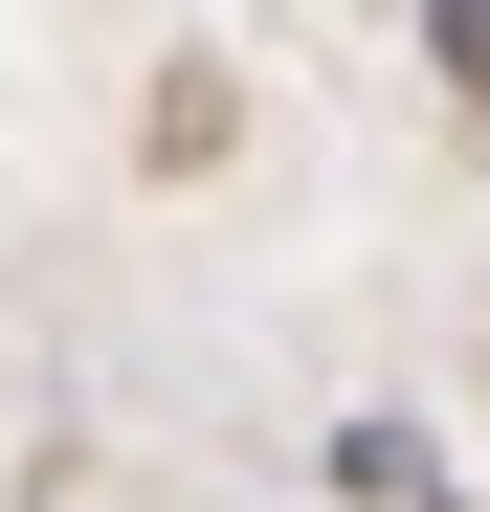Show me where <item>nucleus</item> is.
Instances as JSON below:
<instances>
[{
    "mask_svg": "<svg viewBox=\"0 0 490 512\" xmlns=\"http://www.w3.org/2000/svg\"><path fill=\"white\" fill-rule=\"evenodd\" d=\"M424 490H446L424 423H335V512H424Z\"/></svg>",
    "mask_w": 490,
    "mask_h": 512,
    "instance_id": "nucleus-1",
    "label": "nucleus"
},
{
    "mask_svg": "<svg viewBox=\"0 0 490 512\" xmlns=\"http://www.w3.org/2000/svg\"><path fill=\"white\" fill-rule=\"evenodd\" d=\"M424 67H446V90L490 112V0H424Z\"/></svg>",
    "mask_w": 490,
    "mask_h": 512,
    "instance_id": "nucleus-2",
    "label": "nucleus"
},
{
    "mask_svg": "<svg viewBox=\"0 0 490 512\" xmlns=\"http://www.w3.org/2000/svg\"><path fill=\"white\" fill-rule=\"evenodd\" d=\"M424 512H446V490H424Z\"/></svg>",
    "mask_w": 490,
    "mask_h": 512,
    "instance_id": "nucleus-3",
    "label": "nucleus"
}]
</instances>
